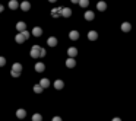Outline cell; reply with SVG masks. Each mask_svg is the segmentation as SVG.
I'll return each instance as SVG.
<instances>
[{"label":"cell","mask_w":136,"mask_h":121,"mask_svg":"<svg viewBox=\"0 0 136 121\" xmlns=\"http://www.w3.org/2000/svg\"><path fill=\"white\" fill-rule=\"evenodd\" d=\"M97 9H98L99 12H104L107 9V3L105 2H99V3H97Z\"/></svg>","instance_id":"15"},{"label":"cell","mask_w":136,"mask_h":121,"mask_svg":"<svg viewBox=\"0 0 136 121\" xmlns=\"http://www.w3.org/2000/svg\"><path fill=\"white\" fill-rule=\"evenodd\" d=\"M72 3H79V0H70Z\"/></svg>","instance_id":"31"},{"label":"cell","mask_w":136,"mask_h":121,"mask_svg":"<svg viewBox=\"0 0 136 121\" xmlns=\"http://www.w3.org/2000/svg\"><path fill=\"white\" fill-rule=\"evenodd\" d=\"M48 2H50V3H54V2H57V0H48Z\"/></svg>","instance_id":"33"},{"label":"cell","mask_w":136,"mask_h":121,"mask_svg":"<svg viewBox=\"0 0 136 121\" xmlns=\"http://www.w3.org/2000/svg\"><path fill=\"white\" fill-rule=\"evenodd\" d=\"M79 6L81 8H88V4H89V0H79Z\"/></svg>","instance_id":"22"},{"label":"cell","mask_w":136,"mask_h":121,"mask_svg":"<svg viewBox=\"0 0 136 121\" xmlns=\"http://www.w3.org/2000/svg\"><path fill=\"white\" fill-rule=\"evenodd\" d=\"M16 117L21 118V120H22V118H25L26 117V111L22 110V108H21V110H18V111H16Z\"/></svg>","instance_id":"16"},{"label":"cell","mask_w":136,"mask_h":121,"mask_svg":"<svg viewBox=\"0 0 136 121\" xmlns=\"http://www.w3.org/2000/svg\"><path fill=\"white\" fill-rule=\"evenodd\" d=\"M66 66L69 67V69H73V67L76 66V61H75V60L72 59V57H69V59L66 60Z\"/></svg>","instance_id":"13"},{"label":"cell","mask_w":136,"mask_h":121,"mask_svg":"<svg viewBox=\"0 0 136 121\" xmlns=\"http://www.w3.org/2000/svg\"><path fill=\"white\" fill-rule=\"evenodd\" d=\"M45 54H47V53H45V48H41L40 50V57H45Z\"/></svg>","instance_id":"28"},{"label":"cell","mask_w":136,"mask_h":121,"mask_svg":"<svg viewBox=\"0 0 136 121\" xmlns=\"http://www.w3.org/2000/svg\"><path fill=\"white\" fill-rule=\"evenodd\" d=\"M62 9L63 8H60V6L53 9V10H51V16H53V18H59V16L62 15Z\"/></svg>","instance_id":"4"},{"label":"cell","mask_w":136,"mask_h":121,"mask_svg":"<svg viewBox=\"0 0 136 121\" xmlns=\"http://www.w3.org/2000/svg\"><path fill=\"white\" fill-rule=\"evenodd\" d=\"M10 74H12V77H19V76H21V73H18V72H13V70H10Z\"/></svg>","instance_id":"26"},{"label":"cell","mask_w":136,"mask_h":121,"mask_svg":"<svg viewBox=\"0 0 136 121\" xmlns=\"http://www.w3.org/2000/svg\"><path fill=\"white\" fill-rule=\"evenodd\" d=\"M32 121H43V115H41V114H34Z\"/></svg>","instance_id":"23"},{"label":"cell","mask_w":136,"mask_h":121,"mask_svg":"<svg viewBox=\"0 0 136 121\" xmlns=\"http://www.w3.org/2000/svg\"><path fill=\"white\" fill-rule=\"evenodd\" d=\"M70 15H72V9L70 8H63L62 9V15L60 16H63V18H70Z\"/></svg>","instance_id":"2"},{"label":"cell","mask_w":136,"mask_h":121,"mask_svg":"<svg viewBox=\"0 0 136 121\" xmlns=\"http://www.w3.org/2000/svg\"><path fill=\"white\" fill-rule=\"evenodd\" d=\"M43 91H44V89L41 88L40 85H35V86H34V92H35V93H41Z\"/></svg>","instance_id":"24"},{"label":"cell","mask_w":136,"mask_h":121,"mask_svg":"<svg viewBox=\"0 0 136 121\" xmlns=\"http://www.w3.org/2000/svg\"><path fill=\"white\" fill-rule=\"evenodd\" d=\"M12 70H13V72H18V73H21V70H22V64H21V63H15V64L12 66Z\"/></svg>","instance_id":"20"},{"label":"cell","mask_w":136,"mask_h":121,"mask_svg":"<svg viewBox=\"0 0 136 121\" xmlns=\"http://www.w3.org/2000/svg\"><path fill=\"white\" fill-rule=\"evenodd\" d=\"M9 8H10L12 10H15V9L19 8V3L16 2V0H10V2H9Z\"/></svg>","instance_id":"19"},{"label":"cell","mask_w":136,"mask_h":121,"mask_svg":"<svg viewBox=\"0 0 136 121\" xmlns=\"http://www.w3.org/2000/svg\"><path fill=\"white\" fill-rule=\"evenodd\" d=\"M32 35L34 37H41V35H43V29H41L40 26H35L32 29Z\"/></svg>","instance_id":"11"},{"label":"cell","mask_w":136,"mask_h":121,"mask_svg":"<svg viewBox=\"0 0 136 121\" xmlns=\"http://www.w3.org/2000/svg\"><path fill=\"white\" fill-rule=\"evenodd\" d=\"M16 29H18L19 32L25 31V29H26V23H25V22H22V21H21V22H18V23H16Z\"/></svg>","instance_id":"12"},{"label":"cell","mask_w":136,"mask_h":121,"mask_svg":"<svg viewBox=\"0 0 136 121\" xmlns=\"http://www.w3.org/2000/svg\"><path fill=\"white\" fill-rule=\"evenodd\" d=\"M111 121H121V120H120V118H113Z\"/></svg>","instance_id":"32"},{"label":"cell","mask_w":136,"mask_h":121,"mask_svg":"<svg viewBox=\"0 0 136 121\" xmlns=\"http://www.w3.org/2000/svg\"><path fill=\"white\" fill-rule=\"evenodd\" d=\"M57 42H59V41H57V38H56V37H50L47 40L48 47H56V45H57Z\"/></svg>","instance_id":"5"},{"label":"cell","mask_w":136,"mask_h":121,"mask_svg":"<svg viewBox=\"0 0 136 121\" xmlns=\"http://www.w3.org/2000/svg\"><path fill=\"white\" fill-rule=\"evenodd\" d=\"M94 18H95V13L92 10L85 12V19H86V21H94Z\"/></svg>","instance_id":"9"},{"label":"cell","mask_w":136,"mask_h":121,"mask_svg":"<svg viewBox=\"0 0 136 121\" xmlns=\"http://www.w3.org/2000/svg\"><path fill=\"white\" fill-rule=\"evenodd\" d=\"M4 10V8H3V6H2V4H0V13H2V12H3Z\"/></svg>","instance_id":"30"},{"label":"cell","mask_w":136,"mask_h":121,"mask_svg":"<svg viewBox=\"0 0 136 121\" xmlns=\"http://www.w3.org/2000/svg\"><path fill=\"white\" fill-rule=\"evenodd\" d=\"M54 88H56V89H59V91H60V89H63V88H64V82H63V80H59V79H57V80L54 82Z\"/></svg>","instance_id":"17"},{"label":"cell","mask_w":136,"mask_h":121,"mask_svg":"<svg viewBox=\"0 0 136 121\" xmlns=\"http://www.w3.org/2000/svg\"><path fill=\"white\" fill-rule=\"evenodd\" d=\"M21 34H22V37H23V40H25V41L28 40V38H29V35H31V34L28 32V31H26V29H25V31H22V32H21Z\"/></svg>","instance_id":"25"},{"label":"cell","mask_w":136,"mask_h":121,"mask_svg":"<svg viewBox=\"0 0 136 121\" xmlns=\"http://www.w3.org/2000/svg\"><path fill=\"white\" fill-rule=\"evenodd\" d=\"M97 38H98V34H97L95 31H89L88 32V40L89 41H95Z\"/></svg>","instance_id":"14"},{"label":"cell","mask_w":136,"mask_h":121,"mask_svg":"<svg viewBox=\"0 0 136 121\" xmlns=\"http://www.w3.org/2000/svg\"><path fill=\"white\" fill-rule=\"evenodd\" d=\"M130 29H132V25H130L129 22H123V23H121V31H123V32H129Z\"/></svg>","instance_id":"10"},{"label":"cell","mask_w":136,"mask_h":121,"mask_svg":"<svg viewBox=\"0 0 136 121\" xmlns=\"http://www.w3.org/2000/svg\"><path fill=\"white\" fill-rule=\"evenodd\" d=\"M67 54H69V57H72V59H73L75 55L78 54V50H76L75 47H70L69 50H67Z\"/></svg>","instance_id":"18"},{"label":"cell","mask_w":136,"mask_h":121,"mask_svg":"<svg viewBox=\"0 0 136 121\" xmlns=\"http://www.w3.org/2000/svg\"><path fill=\"white\" fill-rule=\"evenodd\" d=\"M19 8L22 9L23 12H28V10H29V9H31V3H29V2H26V0H25V2H22V3L19 4Z\"/></svg>","instance_id":"3"},{"label":"cell","mask_w":136,"mask_h":121,"mask_svg":"<svg viewBox=\"0 0 136 121\" xmlns=\"http://www.w3.org/2000/svg\"><path fill=\"white\" fill-rule=\"evenodd\" d=\"M40 86H41L43 89L48 88V86H50V80H48L47 77H44V79H41V80H40Z\"/></svg>","instance_id":"7"},{"label":"cell","mask_w":136,"mask_h":121,"mask_svg":"<svg viewBox=\"0 0 136 121\" xmlns=\"http://www.w3.org/2000/svg\"><path fill=\"white\" fill-rule=\"evenodd\" d=\"M40 50H41L40 45H32V47H31L29 55L32 57V59H37V57H40Z\"/></svg>","instance_id":"1"},{"label":"cell","mask_w":136,"mask_h":121,"mask_svg":"<svg viewBox=\"0 0 136 121\" xmlns=\"http://www.w3.org/2000/svg\"><path fill=\"white\" fill-rule=\"evenodd\" d=\"M6 64V59L4 57H0V67H3Z\"/></svg>","instance_id":"27"},{"label":"cell","mask_w":136,"mask_h":121,"mask_svg":"<svg viewBox=\"0 0 136 121\" xmlns=\"http://www.w3.org/2000/svg\"><path fill=\"white\" fill-rule=\"evenodd\" d=\"M53 121H62V118L60 117H53Z\"/></svg>","instance_id":"29"},{"label":"cell","mask_w":136,"mask_h":121,"mask_svg":"<svg viewBox=\"0 0 136 121\" xmlns=\"http://www.w3.org/2000/svg\"><path fill=\"white\" fill-rule=\"evenodd\" d=\"M15 40H16V42H18V44H22V42H25V40H23V37H22V34H21V32H19L18 35L15 37Z\"/></svg>","instance_id":"21"},{"label":"cell","mask_w":136,"mask_h":121,"mask_svg":"<svg viewBox=\"0 0 136 121\" xmlns=\"http://www.w3.org/2000/svg\"><path fill=\"white\" fill-rule=\"evenodd\" d=\"M44 69H45V64H44V63H35V72L41 73V72H44Z\"/></svg>","instance_id":"8"},{"label":"cell","mask_w":136,"mask_h":121,"mask_svg":"<svg viewBox=\"0 0 136 121\" xmlns=\"http://www.w3.org/2000/svg\"><path fill=\"white\" fill-rule=\"evenodd\" d=\"M69 38L72 41H78V40H79V32H78V31H70V32H69Z\"/></svg>","instance_id":"6"}]
</instances>
